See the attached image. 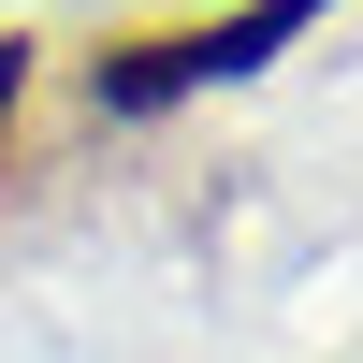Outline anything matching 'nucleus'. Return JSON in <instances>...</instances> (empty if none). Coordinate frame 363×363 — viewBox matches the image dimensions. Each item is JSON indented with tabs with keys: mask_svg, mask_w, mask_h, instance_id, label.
<instances>
[{
	"mask_svg": "<svg viewBox=\"0 0 363 363\" xmlns=\"http://www.w3.org/2000/svg\"><path fill=\"white\" fill-rule=\"evenodd\" d=\"M306 15H320V0H247V15H203V29H145V44L102 58V102H116V116H160V102H189V87L247 73L262 44H291Z\"/></svg>",
	"mask_w": 363,
	"mask_h": 363,
	"instance_id": "nucleus-1",
	"label": "nucleus"
},
{
	"mask_svg": "<svg viewBox=\"0 0 363 363\" xmlns=\"http://www.w3.org/2000/svg\"><path fill=\"white\" fill-rule=\"evenodd\" d=\"M15 87H29V44H0V116H15Z\"/></svg>",
	"mask_w": 363,
	"mask_h": 363,
	"instance_id": "nucleus-2",
	"label": "nucleus"
}]
</instances>
